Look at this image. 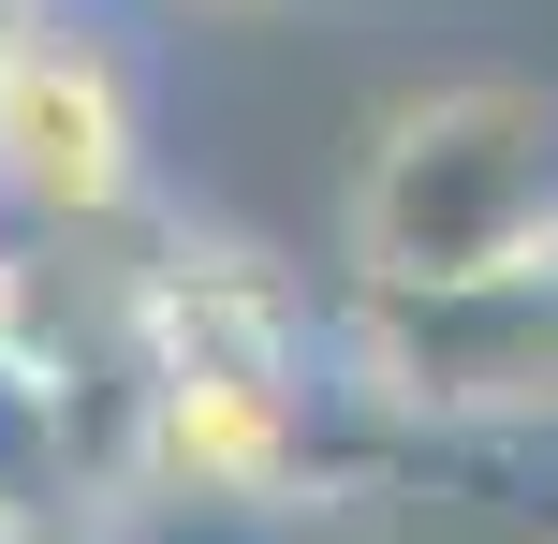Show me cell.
Listing matches in <instances>:
<instances>
[{
	"mask_svg": "<svg viewBox=\"0 0 558 544\" xmlns=\"http://www.w3.org/2000/svg\"><path fill=\"white\" fill-rule=\"evenodd\" d=\"M558 251V104L514 74L426 88L383 118L353 177V265L367 294H441V280H514Z\"/></svg>",
	"mask_w": 558,
	"mask_h": 544,
	"instance_id": "6da1fadb",
	"label": "cell"
},
{
	"mask_svg": "<svg viewBox=\"0 0 558 544\" xmlns=\"http://www.w3.org/2000/svg\"><path fill=\"white\" fill-rule=\"evenodd\" d=\"M147 192V118L118 45L59 29L29 0L0 29V251H45V235H118Z\"/></svg>",
	"mask_w": 558,
	"mask_h": 544,
	"instance_id": "7a4b0ae2",
	"label": "cell"
},
{
	"mask_svg": "<svg viewBox=\"0 0 558 544\" xmlns=\"http://www.w3.org/2000/svg\"><path fill=\"white\" fill-rule=\"evenodd\" d=\"M104 544H338V500H104Z\"/></svg>",
	"mask_w": 558,
	"mask_h": 544,
	"instance_id": "3957f363",
	"label": "cell"
},
{
	"mask_svg": "<svg viewBox=\"0 0 558 544\" xmlns=\"http://www.w3.org/2000/svg\"><path fill=\"white\" fill-rule=\"evenodd\" d=\"M15 15H29V0H0V29H15Z\"/></svg>",
	"mask_w": 558,
	"mask_h": 544,
	"instance_id": "277c9868",
	"label": "cell"
}]
</instances>
